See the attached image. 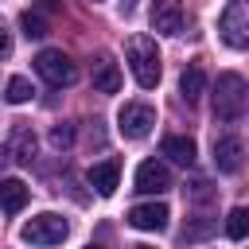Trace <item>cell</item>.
Masks as SVG:
<instances>
[{
    "mask_svg": "<svg viewBox=\"0 0 249 249\" xmlns=\"http://www.w3.org/2000/svg\"><path fill=\"white\" fill-rule=\"evenodd\" d=\"M43 8H54V0H43Z\"/></svg>",
    "mask_w": 249,
    "mask_h": 249,
    "instance_id": "cell-24",
    "label": "cell"
},
{
    "mask_svg": "<svg viewBox=\"0 0 249 249\" xmlns=\"http://www.w3.org/2000/svg\"><path fill=\"white\" fill-rule=\"evenodd\" d=\"M89 249H97V245H89Z\"/></svg>",
    "mask_w": 249,
    "mask_h": 249,
    "instance_id": "cell-27",
    "label": "cell"
},
{
    "mask_svg": "<svg viewBox=\"0 0 249 249\" xmlns=\"http://www.w3.org/2000/svg\"><path fill=\"white\" fill-rule=\"evenodd\" d=\"M8 156H12V152H8V148H0V167L8 163Z\"/></svg>",
    "mask_w": 249,
    "mask_h": 249,
    "instance_id": "cell-23",
    "label": "cell"
},
{
    "mask_svg": "<svg viewBox=\"0 0 249 249\" xmlns=\"http://www.w3.org/2000/svg\"><path fill=\"white\" fill-rule=\"evenodd\" d=\"M241 163H245V144L237 136H218L214 140V167L222 175H233V171H241Z\"/></svg>",
    "mask_w": 249,
    "mask_h": 249,
    "instance_id": "cell-8",
    "label": "cell"
},
{
    "mask_svg": "<svg viewBox=\"0 0 249 249\" xmlns=\"http://www.w3.org/2000/svg\"><path fill=\"white\" fill-rule=\"evenodd\" d=\"M171 187V171L160 163V160H144L140 167H136V191H144V195H163Z\"/></svg>",
    "mask_w": 249,
    "mask_h": 249,
    "instance_id": "cell-9",
    "label": "cell"
},
{
    "mask_svg": "<svg viewBox=\"0 0 249 249\" xmlns=\"http://www.w3.org/2000/svg\"><path fill=\"white\" fill-rule=\"evenodd\" d=\"M31 93H35V89H31V82L16 74V78L8 82V93H4V97H8L12 105H23V101H31Z\"/></svg>",
    "mask_w": 249,
    "mask_h": 249,
    "instance_id": "cell-19",
    "label": "cell"
},
{
    "mask_svg": "<svg viewBox=\"0 0 249 249\" xmlns=\"http://www.w3.org/2000/svg\"><path fill=\"white\" fill-rule=\"evenodd\" d=\"M132 4H136V0H124V8H132Z\"/></svg>",
    "mask_w": 249,
    "mask_h": 249,
    "instance_id": "cell-25",
    "label": "cell"
},
{
    "mask_svg": "<svg viewBox=\"0 0 249 249\" xmlns=\"http://www.w3.org/2000/svg\"><path fill=\"white\" fill-rule=\"evenodd\" d=\"M70 140H74V128H70V124H58V128L51 132V144H54V148H66Z\"/></svg>",
    "mask_w": 249,
    "mask_h": 249,
    "instance_id": "cell-20",
    "label": "cell"
},
{
    "mask_svg": "<svg viewBox=\"0 0 249 249\" xmlns=\"http://www.w3.org/2000/svg\"><path fill=\"white\" fill-rule=\"evenodd\" d=\"M210 230H214V222H198V226H187V230H183V241H195V237H206Z\"/></svg>",
    "mask_w": 249,
    "mask_h": 249,
    "instance_id": "cell-21",
    "label": "cell"
},
{
    "mask_svg": "<svg viewBox=\"0 0 249 249\" xmlns=\"http://www.w3.org/2000/svg\"><path fill=\"white\" fill-rule=\"evenodd\" d=\"M245 97H249V86H245L241 74H218V82H214V117L218 121L241 117Z\"/></svg>",
    "mask_w": 249,
    "mask_h": 249,
    "instance_id": "cell-2",
    "label": "cell"
},
{
    "mask_svg": "<svg viewBox=\"0 0 249 249\" xmlns=\"http://www.w3.org/2000/svg\"><path fill=\"white\" fill-rule=\"evenodd\" d=\"M117 183H121V167H117L113 160H105V163H93V167H89V187H93L97 195H113V191H117Z\"/></svg>",
    "mask_w": 249,
    "mask_h": 249,
    "instance_id": "cell-13",
    "label": "cell"
},
{
    "mask_svg": "<svg viewBox=\"0 0 249 249\" xmlns=\"http://www.w3.org/2000/svg\"><path fill=\"white\" fill-rule=\"evenodd\" d=\"M218 35L233 51H249V0H230L218 16Z\"/></svg>",
    "mask_w": 249,
    "mask_h": 249,
    "instance_id": "cell-3",
    "label": "cell"
},
{
    "mask_svg": "<svg viewBox=\"0 0 249 249\" xmlns=\"http://www.w3.org/2000/svg\"><path fill=\"white\" fill-rule=\"evenodd\" d=\"M167 218L171 214H167L163 202H140V206L128 210V226H136V230H163Z\"/></svg>",
    "mask_w": 249,
    "mask_h": 249,
    "instance_id": "cell-10",
    "label": "cell"
},
{
    "mask_svg": "<svg viewBox=\"0 0 249 249\" xmlns=\"http://www.w3.org/2000/svg\"><path fill=\"white\" fill-rule=\"evenodd\" d=\"M8 152H12V160H19V163H31V156H35V136H31V128H16L12 132V144H8Z\"/></svg>",
    "mask_w": 249,
    "mask_h": 249,
    "instance_id": "cell-16",
    "label": "cell"
},
{
    "mask_svg": "<svg viewBox=\"0 0 249 249\" xmlns=\"http://www.w3.org/2000/svg\"><path fill=\"white\" fill-rule=\"evenodd\" d=\"M148 23H152L156 35H179L183 31V8H179V0H156Z\"/></svg>",
    "mask_w": 249,
    "mask_h": 249,
    "instance_id": "cell-7",
    "label": "cell"
},
{
    "mask_svg": "<svg viewBox=\"0 0 249 249\" xmlns=\"http://www.w3.org/2000/svg\"><path fill=\"white\" fill-rule=\"evenodd\" d=\"M226 237H233V241L249 237V206H233V210H230V218H226Z\"/></svg>",
    "mask_w": 249,
    "mask_h": 249,
    "instance_id": "cell-17",
    "label": "cell"
},
{
    "mask_svg": "<svg viewBox=\"0 0 249 249\" xmlns=\"http://www.w3.org/2000/svg\"><path fill=\"white\" fill-rule=\"evenodd\" d=\"M124 58H128V70H132V78H136L140 89H156L160 86V51H156V39L132 35L124 43Z\"/></svg>",
    "mask_w": 249,
    "mask_h": 249,
    "instance_id": "cell-1",
    "label": "cell"
},
{
    "mask_svg": "<svg viewBox=\"0 0 249 249\" xmlns=\"http://www.w3.org/2000/svg\"><path fill=\"white\" fill-rule=\"evenodd\" d=\"M136 249H152V245H136Z\"/></svg>",
    "mask_w": 249,
    "mask_h": 249,
    "instance_id": "cell-26",
    "label": "cell"
},
{
    "mask_svg": "<svg viewBox=\"0 0 249 249\" xmlns=\"http://www.w3.org/2000/svg\"><path fill=\"white\" fill-rule=\"evenodd\" d=\"M12 54V35H8V27L0 23V58H8Z\"/></svg>",
    "mask_w": 249,
    "mask_h": 249,
    "instance_id": "cell-22",
    "label": "cell"
},
{
    "mask_svg": "<svg viewBox=\"0 0 249 249\" xmlns=\"http://www.w3.org/2000/svg\"><path fill=\"white\" fill-rule=\"evenodd\" d=\"M202 93H206V74H202L198 62H191V66L183 70V78H179V97H183L187 105H195Z\"/></svg>",
    "mask_w": 249,
    "mask_h": 249,
    "instance_id": "cell-12",
    "label": "cell"
},
{
    "mask_svg": "<svg viewBox=\"0 0 249 249\" xmlns=\"http://www.w3.org/2000/svg\"><path fill=\"white\" fill-rule=\"evenodd\" d=\"M35 70H39V78H47L51 86H70V82L78 78V66L70 62V54L51 51V47L35 54Z\"/></svg>",
    "mask_w": 249,
    "mask_h": 249,
    "instance_id": "cell-6",
    "label": "cell"
},
{
    "mask_svg": "<svg viewBox=\"0 0 249 249\" xmlns=\"http://www.w3.org/2000/svg\"><path fill=\"white\" fill-rule=\"evenodd\" d=\"M66 233H70V222L62 218V214H35L31 222H23V230H19V237L27 241V245H62L66 241Z\"/></svg>",
    "mask_w": 249,
    "mask_h": 249,
    "instance_id": "cell-4",
    "label": "cell"
},
{
    "mask_svg": "<svg viewBox=\"0 0 249 249\" xmlns=\"http://www.w3.org/2000/svg\"><path fill=\"white\" fill-rule=\"evenodd\" d=\"M160 152H163L167 160L183 163V167H191V163H195V140H191V136H163Z\"/></svg>",
    "mask_w": 249,
    "mask_h": 249,
    "instance_id": "cell-15",
    "label": "cell"
},
{
    "mask_svg": "<svg viewBox=\"0 0 249 249\" xmlns=\"http://www.w3.org/2000/svg\"><path fill=\"white\" fill-rule=\"evenodd\" d=\"M93 89H101V93H117V89H121V70H117V62L105 58V54L93 62Z\"/></svg>",
    "mask_w": 249,
    "mask_h": 249,
    "instance_id": "cell-14",
    "label": "cell"
},
{
    "mask_svg": "<svg viewBox=\"0 0 249 249\" xmlns=\"http://www.w3.org/2000/svg\"><path fill=\"white\" fill-rule=\"evenodd\" d=\"M31 198V187L23 179H0V210L4 214H19Z\"/></svg>",
    "mask_w": 249,
    "mask_h": 249,
    "instance_id": "cell-11",
    "label": "cell"
},
{
    "mask_svg": "<svg viewBox=\"0 0 249 249\" xmlns=\"http://www.w3.org/2000/svg\"><path fill=\"white\" fill-rule=\"evenodd\" d=\"M19 27H23L27 39H43V35L51 31V23H47L39 12H23V16H19Z\"/></svg>",
    "mask_w": 249,
    "mask_h": 249,
    "instance_id": "cell-18",
    "label": "cell"
},
{
    "mask_svg": "<svg viewBox=\"0 0 249 249\" xmlns=\"http://www.w3.org/2000/svg\"><path fill=\"white\" fill-rule=\"evenodd\" d=\"M152 124H156V109L144 105V101H128V105H121V113H117V132H121L124 140H144V136L152 132Z\"/></svg>",
    "mask_w": 249,
    "mask_h": 249,
    "instance_id": "cell-5",
    "label": "cell"
}]
</instances>
